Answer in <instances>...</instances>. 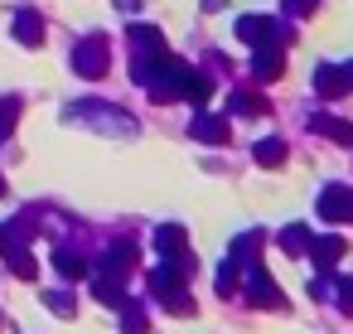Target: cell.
<instances>
[{"instance_id":"d4e9b609","label":"cell","mask_w":353,"mask_h":334,"mask_svg":"<svg viewBox=\"0 0 353 334\" xmlns=\"http://www.w3.org/2000/svg\"><path fill=\"white\" fill-rule=\"evenodd\" d=\"M242 286H247V276H242V266L223 257V266H218V295H228V300H232V295H237Z\"/></svg>"},{"instance_id":"7c38bea8","label":"cell","mask_w":353,"mask_h":334,"mask_svg":"<svg viewBox=\"0 0 353 334\" xmlns=\"http://www.w3.org/2000/svg\"><path fill=\"white\" fill-rule=\"evenodd\" d=\"M281 73H285V49L281 44H266V49L252 54V78L256 83H276Z\"/></svg>"},{"instance_id":"d6986e66","label":"cell","mask_w":353,"mask_h":334,"mask_svg":"<svg viewBox=\"0 0 353 334\" xmlns=\"http://www.w3.org/2000/svg\"><path fill=\"white\" fill-rule=\"evenodd\" d=\"M339 257H343V237H339V233H324V237H314V247H310V262H314L319 271H329Z\"/></svg>"},{"instance_id":"e575fe53","label":"cell","mask_w":353,"mask_h":334,"mask_svg":"<svg viewBox=\"0 0 353 334\" xmlns=\"http://www.w3.org/2000/svg\"><path fill=\"white\" fill-rule=\"evenodd\" d=\"M141 6H145V0H117V10H126V15H136Z\"/></svg>"},{"instance_id":"ac0fdd59","label":"cell","mask_w":353,"mask_h":334,"mask_svg":"<svg viewBox=\"0 0 353 334\" xmlns=\"http://www.w3.org/2000/svg\"><path fill=\"white\" fill-rule=\"evenodd\" d=\"M0 257H6V266L20 276V281H39V262H34V252L25 247V242H15V247H6V252H0Z\"/></svg>"},{"instance_id":"8d00e7d4","label":"cell","mask_w":353,"mask_h":334,"mask_svg":"<svg viewBox=\"0 0 353 334\" xmlns=\"http://www.w3.org/2000/svg\"><path fill=\"white\" fill-rule=\"evenodd\" d=\"M0 194H6V179H0Z\"/></svg>"},{"instance_id":"ffe728a7","label":"cell","mask_w":353,"mask_h":334,"mask_svg":"<svg viewBox=\"0 0 353 334\" xmlns=\"http://www.w3.org/2000/svg\"><path fill=\"white\" fill-rule=\"evenodd\" d=\"M314 92H319V97H343V92H348L339 63H314Z\"/></svg>"},{"instance_id":"9c48e42d","label":"cell","mask_w":353,"mask_h":334,"mask_svg":"<svg viewBox=\"0 0 353 334\" xmlns=\"http://www.w3.org/2000/svg\"><path fill=\"white\" fill-rule=\"evenodd\" d=\"M189 136H194L199 146H223V141H232V121H228V117L194 112V121H189Z\"/></svg>"},{"instance_id":"1f68e13d","label":"cell","mask_w":353,"mask_h":334,"mask_svg":"<svg viewBox=\"0 0 353 334\" xmlns=\"http://www.w3.org/2000/svg\"><path fill=\"white\" fill-rule=\"evenodd\" d=\"M329 291H334V286H329V276H319V281H310V295H314V300H329Z\"/></svg>"},{"instance_id":"52a82bcc","label":"cell","mask_w":353,"mask_h":334,"mask_svg":"<svg viewBox=\"0 0 353 334\" xmlns=\"http://www.w3.org/2000/svg\"><path fill=\"white\" fill-rule=\"evenodd\" d=\"M150 247H155V262H179V257H189V233H184V223H155Z\"/></svg>"},{"instance_id":"3957f363","label":"cell","mask_w":353,"mask_h":334,"mask_svg":"<svg viewBox=\"0 0 353 334\" xmlns=\"http://www.w3.org/2000/svg\"><path fill=\"white\" fill-rule=\"evenodd\" d=\"M107 59H112L107 35H83V39L73 44V59H68V63H73L78 78H92V83H97V78H107V68H112Z\"/></svg>"},{"instance_id":"836d02e7","label":"cell","mask_w":353,"mask_h":334,"mask_svg":"<svg viewBox=\"0 0 353 334\" xmlns=\"http://www.w3.org/2000/svg\"><path fill=\"white\" fill-rule=\"evenodd\" d=\"M6 247H15V233H10V223H0V252Z\"/></svg>"},{"instance_id":"9a60e30c","label":"cell","mask_w":353,"mask_h":334,"mask_svg":"<svg viewBox=\"0 0 353 334\" xmlns=\"http://www.w3.org/2000/svg\"><path fill=\"white\" fill-rule=\"evenodd\" d=\"M276 242H281L285 257H305V252L314 247V233H310V223H285V228L276 233Z\"/></svg>"},{"instance_id":"4fadbf2b","label":"cell","mask_w":353,"mask_h":334,"mask_svg":"<svg viewBox=\"0 0 353 334\" xmlns=\"http://www.w3.org/2000/svg\"><path fill=\"white\" fill-rule=\"evenodd\" d=\"M261 233L256 228H247V233H237L232 242H228V262H237V266H256V257H261Z\"/></svg>"},{"instance_id":"5b68a950","label":"cell","mask_w":353,"mask_h":334,"mask_svg":"<svg viewBox=\"0 0 353 334\" xmlns=\"http://www.w3.org/2000/svg\"><path fill=\"white\" fill-rule=\"evenodd\" d=\"M242 295H247V305H256V310H285V291H281V281H276L266 266H252Z\"/></svg>"},{"instance_id":"83f0119b","label":"cell","mask_w":353,"mask_h":334,"mask_svg":"<svg viewBox=\"0 0 353 334\" xmlns=\"http://www.w3.org/2000/svg\"><path fill=\"white\" fill-rule=\"evenodd\" d=\"M39 300H44L54 315H63V320H68V315H78V300H73L68 291H39Z\"/></svg>"},{"instance_id":"4316f807","label":"cell","mask_w":353,"mask_h":334,"mask_svg":"<svg viewBox=\"0 0 353 334\" xmlns=\"http://www.w3.org/2000/svg\"><path fill=\"white\" fill-rule=\"evenodd\" d=\"M145 329H150L145 305H141V300H126V305H121V334H145Z\"/></svg>"},{"instance_id":"7a4b0ae2","label":"cell","mask_w":353,"mask_h":334,"mask_svg":"<svg viewBox=\"0 0 353 334\" xmlns=\"http://www.w3.org/2000/svg\"><path fill=\"white\" fill-rule=\"evenodd\" d=\"M199 271V257H179V262H155L150 266V295H155V305L165 300V295H179V291H189V276Z\"/></svg>"},{"instance_id":"6da1fadb","label":"cell","mask_w":353,"mask_h":334,"mask_svg":"<svg viewBox=\"0 0 353 334\" xmlns=\"http://www.w3.org/2000/svg\"><path fill=\"white\" fill-rule=\"evenodd\" d=\"M63 117H68V121H83V126H92L97 136H136V131H141V121H136L126 107H117V102H102V97L73 102V107H63Z\"/></svg>"},{"instance_id":"d590c367","label":"cell","mask_w":353,"mask_h":334,"mask_svg":"<svg viewBox=\"0 0 353 334\" xmlns=\"http://www.w3.org/2000/svg\"><path fill=\"white\" fill-rule=\"evenodd\" d=\"M228 6V0H203V10H223Z\"/></svg>"},{"instance_id":"8992f818","label":"cell","mask_w":353,"mask_h":334,"mask_svg":"<svg viewBox=\"0 0 353 334\" xmlns=\"http://www.w3.org/2000/svg\"><path fill=\"white\" fill-rule=\"evenodd\" d=\"M314 213L324 218V223H353V189L348 184H324L319 189V199H314Z\"/></svg>"},{"instance_id":"484cf974","label":"cell","mask_w":353,"mask_h":334,"mask_svg":"<svg viewBox=\"0 0 353 334\" xmlns=\"http://www.w3.org/2000/svg\"><path fill=\"white\" fill-rule=\"evenodd\" d=\"M92 295H97L107 310H121V305H126V291H121V281H107V276H92Z\"/></svg>"},{"instance_id":"4dcf8cb0","label":"cell","mask_w":353,"mask_h":334,"mask_svg":"<svg viewBox=\"0 0 353 334\" xmlns=\"http://www.w3.org/2000/svg\"><path fill=\"white\" fill-rule=\"evenodd\" d=\"M281 6H285V15H310L314 0H281Z\"/></svg>"},{"instance_id":"2e32d148","label":"cell","mask_w":353,"mask_h":334,"mask_svg":"<svg viewBox=\"0 0 353 334\" xmlns=\"http://www.w3.org/2000/svg\"><path fill=\"white\" fill-rule=\"evenodd\" d=\"M126 39H131V49H136V54H165V35H160L155 25L131 20V25H126Z\"/></svg>"},{"instance_id":"f1b7e54d","label":"cell","mask_w":353,"mask_h":334,"mask_svg":"<svg viewBox=\"0 0 353 334\" xmlns=\"http://www.w3.org/2000/svg\"><path fill=\"white\" fill-rule=\"evenodd\" d=\"M160 310H170V315L189 320V315H194L199 305H194V295H189V291H179V295H165V300H160Z\"/></svg>"},{"instance_id":"d6a6232c","label":"cell","mask_w":353,"mask_h":334,"mask_svg":"<svg viewBox=\"0 0 353 334\" xmlns=\"http://www.w3.org/2000/svg\"><path fill=\"white\" fill-rule=\"evenodd\" d=\"M339 73H343V88L353 92V59H343V63H339Z\"/></svg>"},{"instance_id":"603a6c76","label":"cell","mask_w":353,"mask_h":334,"mask_svg":"<svg viewBox=\"0 0 353 334\" xmlns=\"http://www.w3.org/2000/svg\"><path fill=\"white\" fill-rule=\"evenodd\" d=\"M20 112H25L20 97H0V141H10L20 131Z\"/></svg>"},{"instance_id":"30bf717a","label":"cell","mask_w":353,"mask_h":334,"mask_svg":"<svg viewBox=\"0 0 353 334\" xmlns=\"http://www.w3.org/2000/svg\"><path fill=\"white\" fill-rule=\"evenodd\" d=\"M131 266H136V247H131V242H112V247L102 252V262H97V276H107V281H126Z\"/></svg>"},{"instance_id":"e0dca14e","label":"cell","mask_w":353,"mask_h":334,"mask_svg":"<svg viewBox=\"0 0 353 334\" xmlns=\"http://www.w3.org/2000/svg\"><path fill=\"white\" fill-rule=\"evenodd\" d=\"M54 271H59L63 281H83L92 266H88V257H83L78 247H54Z\"/></svg>"},{"instance_id":"cb8c5ba5","label":"cell","mask_w":353,"mask_h":334,"mask_svg":"<svg viewBox=\"0 0 353 334\" xmlns=\"http://www.w3.org/2000/svg\"><path fill=\"white\" fill-rule=\"evenodd\" d=\"M252 160H256V165H266V170H271V165H281V160H285V141H281V136L256 141V146H252Z\"/></svg>"},{"instance_id":"5bb4252c","label":"cell","mask_w":353,"mask_h":334,"mask_svg":"<svg viewBox=\"0 0 353 334\" xmlns=\"http://www.w3.org/2000/svg\"><path fill=\"white\" fill-rule=\"evenodd\" d=\"M310 131L329 136L334 146H353V121H343V117H329V112H310Z\"/></svg>"},{"instance_id":"7402d4cb","label":"cell","mask_w":353,"mask_h":334,"mask_svg":"<svg viewBox=\"0 0 353 334\" xmlns=\"http://www.w3.org/2000/svg\"><path fill=\"white\" fill-rule=\"evenodd\" d=\"M208 92H213V78L208 73H194L189 68V83H184V102H194V112L208 107Z\"/></svg>"},{"instance_id":"ba28073f","label":"cell","mask_w":353,"mask_h":334,"mask_svg":"<svg viewBox=\"0 0 353 334\" xmlns=\"http://www.w3.org/2000/svg\"><path fill=\"white\" fill-rule=\"evenodd\" d=\"M184 83H189V68L170 59V63L150 78V97H155V102H184Z\"/></svg>"},{"instance_id":"277c9868","label":"cell","mask_w":353,"mask_h":334,"mask_svg":"<svg viewBox=\"0 0 353 334\" xmlns=\"http://www.w3.org/2000/svg\"><path fill=\"white\" fill-rule=\"evenodd\" d=\"M232 35L242 39V44H252V49H266V44H290V30L285 25H276V20H266V15H242L237 25H232Z\"/></svg>"},{"instance_id":"8fae6325","label":"cell","mask_w":353,"mask_h":334,"mask_svg":"<svg viewBox=\"0 0 353 334\" xmlns=\"http://www.w3.org/2000/svg\"><path fill=\"white\" fill-rule=\"evenodd\" d=\"M10 35H15V44H25V49H39L44 44V15L39 10H15V20H10Z\"/></svg>"},{"instance_id":"f546056e","label":"cell","mask_w":353,"mask_h":334,"mask_svg":"<svg viewBox=\"0 0 353 334\" xmlns=\"http://www.w3.org/2000/svg\"><path fill=\"white\" fill-rule=\"evenodd\" d=\"M334 305H339V310L353 320V276H343V281L334 286Z\"/></svg>"},{"instance_id":"44dd1931","label":"cell","mask_w":353,"mask_h":334,"mask_svg":"<svg viewBox=\"0 0 353 334\" xmlns=\"http://www.w3.org/2000/svg\"><path fill=\"white\" fill-rule=\"evenodd\" d=\"M228 112H232V117H266V97H256V92H247V88H232V92H228Z\"/></svg>"}]
</instances>
